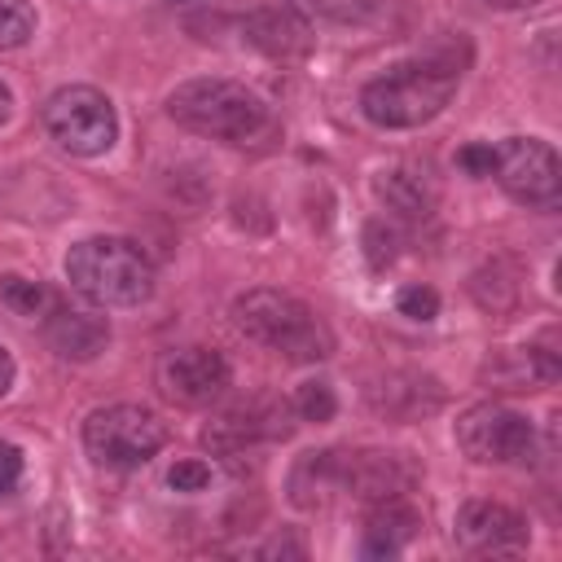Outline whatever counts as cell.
Instances as JSON below:
<instances>
[{"mask_svg":"<svg viewBox=\"0 0 562 562\" xmlns=\"http://www.w3.org/2000/svg\"><path fill=\"white\" fill-rule=\"evenodd\" d=\"M470 61V44L461 40L452 48V40H439L430 44L422 57L413 61H395L386 75L369 79L360 88V110L373 127H391V132H404V127H422L430 123L457 92L461 83V70Z\"/></svg>","mask_w":562,"mask_h":562,"instance_id":"6da1fadb","label":"cell"},{"mask_svg":"<svg viewBox=\"0 0 562 562\" xmlns=\"http://www.w3.org/2000/svg\"><path fill=\"white\" fill-rule=\"evenodd\" d=\"M233 325H237L250 342H259V347L285 356V360H294V364H312V360H325V356L334 351L329 325H325L303 299H294V294H285V290L259 285V290L237 294V299H233Z\"/></svg>","mask_w":562,"mask_h":562,"instance_id":"7a4b0ae2","label":"cell"},{"mask_svg":"<svg viewBox=\"0 0 562 562\" xmlns=\"http://www.w3.org/2000/svg\"><path fill=\"white\" fill-rule=\"evenodd\" d=\"M167 114L184 132L224 145H250L268 132V105L237 79H184L167 97Z\"/></svg>","mask_w":562,"mask_h":562,"instance_id":"3957f363","label":"cell"},{"mask_svg":"<svg viewBox=\"0 0 562 562\" xmlns=\"http://www.w3.org/2000/svg\"><path fill=\"white\" fill-rule=\"evenodd\" d=\"M66 281L97 307H136L154 294V263L132 237H83L66 255Z\"/></svg>","mask_w":562,"mask_h":562,"instance_id":"277c9868","label":"cell"},{"mask_svg":"<svg viewBox=\"0 0 562 562\" xmlns=\"http://www.w3.org/2000/svg\"><path fill=\"white\" fill-rule=\"evenodd\" d=\"M44 132L75 158H101L119 140V114L114 101L92 83H66L57 88L44 110Z\"/></svg>","mask_w":562,"mask_h":562,"instance_id":"5b68a950","label":"cell"},{"mask_svg":"<svg viewBox=\"0 0 562 562\" xmlns=\"http://www.w3.org/2000/svg\"><path fill=\"white\" fill-rule=\"evenodd\" d=\"M167 443V426L158 413L140 404H105L83 422V448L97 465L136 470Z\"/></svg>","mask_w":562,"mask_h":562,"instance_id":"8992f818","label":"cell"},{"mask_svg":"<svg viewBox=\"0 0 562 562\" xmlns=\"http://www.w3.org/2000/svg\"><path fill=\"white\" fill-rule=\"evenodd\" d=\"M457 448L474 461V465H522L536 457V426L496 400L470 404L457 417Z\"/></svg>","mask_w":562,"mask_h":562,"instance_id":"52a82bcc","label":"cell"},{"mask_svg":"<svg viewBox=\"0 0 562 562\" xmlns=\"http://www.w3.org/2000/svg\"><path fill=\"white\" fill-rule=\"evenodd\" d=\"M492 176L501 180V189L536 211H553L562 198V167L549 140L540 136H505L496 140V167Z\"/></svg>","mask_w":562,"mask_h":562,"instance_id":"ba28073f","label":"cell"},{"mask_svg":"<svg viewBox=\"0 0 562 562\" xmlns=\"http://www.w3.org/2000/svg\"><path fill=\"white\" fill-rule=\"evenodd\" d=\"M154 382H158V391L171 404H180V408H206V404H215L228 391L233 369H228V360L215 347H198L193 342V347L162 351V360L154 369Z\"/></svg>","mask_w":562,"mask_h":562,"instance_id":"9c48e42d","label":"cell"},{"mask_svg":"<svg viewBox=\"0 0 562 562\" xmlns=\"http://www.w3.org/2000/svg\"><path fill=\"white\" fill-rule=\"evenodd\" d=\"M422 483V461L404 448H356L342 452V492L378 505V501H400Z\"/></svg>","mask_w":562,"mask_h":562,"instance_id":"30bf717a","label":"cell"},{"mask_svg":"<svg viewBox=\"0 0 562 562\" xmlns=\"http://www.w3.org/2000/svg\"><path fill=\"white\" fill-rule=\"evenodd\" d=\"M448 391L435 373H422V369H386L378 378H369L364 386V404L382 417V422H426L443 408Z\"/></svg>","mask_w":562,"mask_h":562,"instance_id":"8fae6325","label":"cell"},{"mask_svg":"<svg viewBox=\"0 0 562 562\" xmlns=\"http://www.w3.org/2000/svg\"><path fill=\"white\" fill-rule=\"evenodd\" d=\"M452 540L465 553L492 558V553H518L527 549V518L501 501H465L452 522Z\"/></svg>","mask_w":562,"mask_h":562,"instance_id":"7c38bea8","label":"cell"},{"mask_svg":"<svg viewBox=\"0 0 562 562\" xmlns=\"http://www.w3.org/2000/svg\"><path fill=\"white\" fill-rule=\"evenodd\" d=\"M241 40L250 48H259L263 57H307L316 35H312V22L303 13H294L290 4H263V9H250L241 18Z\"/></svg>","mask_w":562,"mask_h":562,"instance_id":"4fadbf2b","label":"cell"},{"mask_svg":"<svg viewBox=\"0 0 562 562\" xmlns=\"http://www.w3.org/2000/svg\"><path fill=\"white\" fill-rule=\"evenodd\" d=\"M44 342L61 356V360H97L110 342V321L101 312H88V307H66V303H53L44 312Z\"/></svg>","mask_w":562,"mask_h":562,"instance_id":"5bb4252c","label":"cell"},{"mask_svg":"<svg viewBox=\"0 0 562 562\" xmlns=\"http://www.w3.org/2000/svg\"><path fill=\"white\" fill-rule=\"evenodd\" d=\"M285 492L299 509H325L334 501V492H342V448H321V452H303L290 465Z\"/></svg>","mask_w":562,"mask_h":562,"instance_id":"9a60e30c","label":"cell"},{"mask_svg":"<svg viewBox=\"0 0 562 562\" xmlns=\"http://www.w3.org/2000/svg\"><path fill=\"white\" fill-rule=\"evenodd\" d=\"M422 531V514L400 496V501H378L364 518V558H395L413 536Z\"/></svg>","mask_w":562,"mask_h":562,"instance_id":"2e32d148","label":"cell"},{"mask_svg":"<svg viewBox=\"0 0 562 562\" xmlns=\"http://www.w3.org/2000/svg\"><path fill=\"white\" fill-rule=\"evenodd\" d=\"M558 356L549 347H518V351H501L483 364V378H492L501 391H536L558 382Z\"/></svg>","mask_w":562,"mask_h":562,"instance_id":"e0dca14e","label":"cell"},{"mask_svg":"<svg viewBox=\"0 0 562 562\" xmlns=\"http://www.w3.org/2000/svg\"><path fill=\"white\" fill-rule=\"evenodd\" d=\"M373 193L391 206V211H400V215H408V220H422V215H430L435 211V184H430V176L426 171H413V167H391V171H382L378 180H373Z\"/></svg>","mask_w":562,"mask_h":562,"instance_id":"ac0fdd59","label":"cell"},{"mask_svg":"<svg viewBox=\"0 0 562 562\" xmlns=\"http://www.w3.org/2000/svg\"><path fill=\"white\" fill-rule=\"evenodd\" d=\"M470 294L483 312L492 316H509L522 299V272L509 263V259H487L483 268H474L470 277Z\"/></svg>","mask_w":562,"mask_h":562,"instance_id":"d6986e66","label":"cell"},{"mask_svg":"<svg viewBox=\"0 0 562 562\" xmlns=\"http://www.w3.org/2000/svg\"><path fill=\"white\" fill-rule=\"evenodd\" d=\"M294 13L307 22H334V26H360L378 13V0H290Z\"/></svg>","mask_w":562,"mask_h":562,"instance_id":"ffe728a7","label":"cell"},{"mask_svg":"<svg viewBox=\"0 0 562 562\" xmlns=\"http://www.w3.org/2000/svg\"><path fill=\"white\" fill-rule=\"evenodd\" d=\"M0 299H4L13 312H22V316H44V312L57 303L40 281H31V277H22V272H4V277H0Z\"/></svg>","mask_w":562,"mask_h":562,"instance_id":"44dd1931","label":"cell"},{"mask_svg":"<svg viewBox=\"0 0 562 562\" xmlns=\"http://www.w3.org/2000/svg\"><path fill=\"white\" fill-rule=\"evenodd\" d=\"M290 408H294V417L321 426V422H329V417L338 413V400H334V386H329V382H303V386L294 391Z\"/></svg>","mask_w":562,"mask_h":562,"instance_id":"7402d4cb","label":"cell"},{"mask_svg":"<svg viewBox=\"0 0 562 562\" xmlns=\"http://www.w3.org/2000/svg\"><path fill=\"white\" fill-rule=\"evenodd\" d=\"M35 35L31 0H0V48H22Z\"/></svg>","mask_w":562,"mask_h":562,"instance_id":"603a6c76","label":"cell"},{"mask_svg":"<svg viewBox=\"0 0 562 562\" xmlns=\"http://www.w3.org/2000/svg\"><path fill=\"white\" fill-rule=\"evenodd\" d=\"M395 307H400V316H408V321H435L439 316V294L430 290V285H422V281H413V285H404L400 294H395Z\"/></svg>","mask_w":562,"mask_h":562,"instance_id":"cb8c5ba5","label":"cell"},{"mask_svg":"<svg viewBox=\"0 0 562 562\" xmlns=\"http://www.w3.org/2000/svg\"><path fill=\"white\" fill-rule=\"evenodd\" d=\"M360 241H364V259H369V268H373V272H386L391 259H395V233H391L382 220H369Z\"/></svg>","mask_w":562,"mask_h":562,"instance_id":"d4e9b609","label":"cell"},{"mask_svg":"<svg viewBox=\"0 0 562 562\" xmlns=\"http://www.w3.org/2000/svg\"><path fill=\"white\" fill-rule=\"evenodd\" d=\"M457 167H461L465 176H492V167H496V145H492V140H470V145H461V149H457Z\"/></svg>","mask_w":562,"mask_h":562,"instance_id":"484cf974","label":"cell"},{"mask_svg":"<svg viewBox=\"0 0 562 562\" xmlns=\"http://www.w3.org/2000/svg\"><path fill=\"white\" fill-rule=\"evenodd\" d=\"M167 483H171V492H202L211 483V465L206 461H176L167 470Z\"/></svg>","mask_w":562,"mask_h":562,"instance_id":"4316f807","label":"cell"},{"mask_svg":"<svg viewBox=\"0 0 562 562\" xmlns=\"http://www.w3.org/2000/svg\"><path fill=\"white\" fill-rule=\"evenodd\" d=\"M22 470H26V457L18 443L0 439V496H9L18 483H22Z\"/></svg>","mask_w":562,"mask_h":562,"instance_id":"83f0119b","label":"cell"},{"mask_svg":"<svg viewBox=\"0 0 562 562\" xmlns=\"http://www.w3.org/2000/svg\"><path fill=\"white\" fill-rule=\"evenodd\" d=\"M255 553H259V558H307V544H303L299 536H290V531H277V536L263 540Z\"/></svg>","mask_w":562,"mask_h":562,"instance_id":"f1b7e54d","label":"cell"},{"mask_svg":"<svg viewBox=\"0 0 562 562\" xmlns=\"http://www.w3.org/2000/svg\"><path fill=\"white\" fill-rule=\"evenodd\" d=\"M13 378H18V364H13V356L0 347V400L9 395V386H13Z\"/></svg>","mask_w":562,"mask_h":562,"instance_id":"f546056e","label":"cell"},{"mask_svg":"<svg viewBox=\"0 0 562 562\" xmlns=\"http://www.w3.org/2000/svg\"><path fill=\"white\" fill-rule=\"evenodd\" d=\"M483 4H492V9H531L540 0H483Z\"/></svg>","mask_w":562,"mask_h":562,"instance_id":"4dcf8cb0","label":"cell"},{"mask_svg":"<svg viewBox=\"0 0 562 562\" xmlns=\"http://www.w3.org/2000/svg\"><path fill=\"white\" fill-rule=\"evenodd\" d=\"M9 110H13V97H9V88H4V83H0V123H4V119H9Z\"/></svg>","mask_w":562,"mask_h":562,"instance_id":"1f68e13d","label":"cell"},{"mask_svg":"<svg viewBox=\"0 0 562 562\" xmlns=\"http://www.w3.org/2000/svg\"><path fill=\"white\" fill-rule=\"evenodd\" d=\"M171 4H184V0H171Z\"/></svg>","mask_w":562,"mask_h":562,"instance_id":"d6a6232c","label":"cell"}]
</instances>
